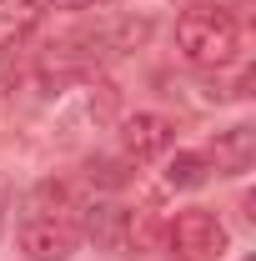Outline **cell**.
Returning <instances> with one entry per match:
<instances>
[{
	"instance_id": "obj_3",
	"label": "cell",
	"mask_w": 256,
	"mask_h": 261,
	"mask_svg": "<svg viewBox=\"0 0 256 261\" xmlns=\"http://www.w3.org/2000/svg\"><path fill=\"white\" fill-rule=\"evenodd\" d=\"M81 246V231L61 216H31L20 226V256L25 261H70Z\"/></svg>"
},
{
	"instance_id": "obj_1",
	"label": "cell",
	"mask_w": 256,
	"mask_h": 261,
	"mask_svg": "<svg viewBox=\"0 0 256 261\" xmlns=\"http://www.w3.org/2000/svg\"><path fill=\"white\" fill-rule=\"evenodd\" d=\"M176 50L201 70H221L241 56V31L226 10H186L176 20Z\"/></svg>"
},
{
	"instance_id": "obj_11",
	"label": "cell",
	"mask_w": 256,
	"mask_h": 261,
	"mask_svg": "<svg viewBox=\"0 0 256 261\" xmlns=\"http://www.w3.org/2000/svg\"><path fill=\"white\" fill-rule=\"evenodd\" d=\"M25 5H86V0H25Z\"/></svg>"
},
{
	"instance_id": "obj_10",
	"label": "cell",
	"mask_w": 256,
	"mask_h": 261,
	"mask_svg": "<svg viewBox=\"0 0 256 261\" xmlns=\"http://www.w3.org/2000/svg\"><path fill=\"white\" fill-rule=\"evenodd\" d=\"M5 211H10V181L0 176V236H5Z\"/></svg>"
},
{
	"instance_id": "obj_2",
	"label": "cell",
	"mask_w": 256,
	"mask_h": 261,
	"mask_svg": "<svg viewBox=\"0 0 256 261\" xmlns=\"http://www.w3.org/2000/svg\"><path fill=\"white\" fill-rule=\"evenodd\" d=\"M166 246L181 261H221L226 256V226L211 211L191 206V211H181V216L166 226Z\"/></svg>"
},
{
	"instance_id": "obj_8",
	"label": "cell",
	"mask_w": 256,
	"mask_h": 261,
	"mask_svg": "<svg viewBox=\"0 0 256 261\" xmlns=\"http://www.w3.org/2000/svg\"><path fill=\"white\" fill-rule=\"evenodd\" d=\"M35 25V5L25 0H0V45H15Z\"/></svg>"
},
{
	"instance_id": "obj_7",
	"label": "cell",
	"mask_w": 256,
	"mask_h": 261,
	"mask_svg": "<svg viewBox=\"0 0 256 261\" xmlns=\"http://www.w3.org/2000/svg\"><path fill=\"white\" fill-rule=\"evenodd\" d=\"M166 186H176V191H196V186H206V156H196V151H176V156L166 161Z\"/></svg>"
},
{
	"instance_id": "obj_4",
	"label": "cell",
	"mask_w": 256,
	"mask_h": 261,
	"mask_svg": "<svg viewBox=\"0 0 256 261\" xmlns=\"http://www.w3.org/2000/svg\"><path fill=\"white\" fill-rule=\"evenodd\" d=\"M171 136H176V126H171L166 116L136 111V116L121 121V151H126L131 161H156V156L171 151Z\"/></svg>"
},
{
	"instance_id": "obj_6",
	"label": "cell",
	"mask_w": 256,
	"mask_h": 261,
	"mask_svg": "<svg viewBox=\"0 0 256 261\" xmlns=\"http://www.w3.org/2000/svg\"><path fill=\"white\" fill-rule=\"evenodd\" d=\"M211 161H216L221 176H241V171H251V161H256V130L251 126L216 130V141H211Z\"/></svg>"
},
{
	"instance_id": "obj_9",
	"label": "cell",
	"mask_w": 256,
	"mask_h": 261,
	"mask_svg": "<svg viewBox=\"0 0 256 261\" xmlns=\"http://www.w3.org/2000/svg\"><path fill=\"white\" fill-rule=\"evenodd\" d=\"M146 40H151V20H136V15H126L121 25H111V35H106L111 50H136V45H146Z\"/></svg>"
},
{
	"instance_id": "obj_5",
	"label": "cell",
	"mask_w": 256,
	"mask_h": 261,
	"mask_svg": "<svg viewBox=\"0 0 256 261\" xmlns=\"http://www.w3.org/2000/svg\"><path fill=\"white\" fill-rule=\"evenodd\" d=\"M86 236L96 241V251H126L131 246V211L111 206V201L91 206L86 211Z\"/></svg>"
}]
</instances>
